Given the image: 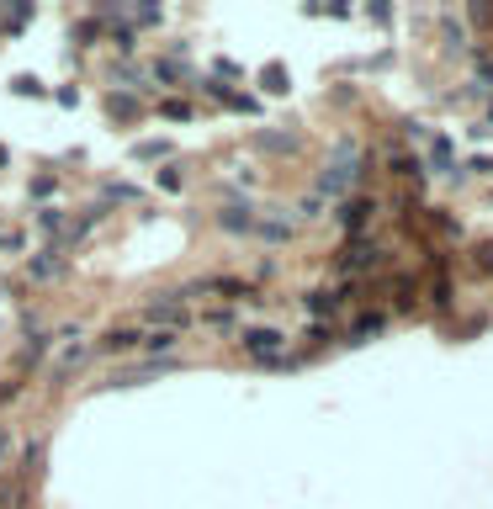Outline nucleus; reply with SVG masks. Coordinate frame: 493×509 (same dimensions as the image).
<instances>
[{
    "label": "nucleus",
    "mask_w": 493,
    "mask_h": 509,
    "mask_svg": "<svg viewBox=\"0 0 493 509\" xmlns=\"http://www.w3.org/2000/svg\"><path fill=\"white\" fill-rule=\"evenodd\" d=\"M244 351H250L255 361L281 366L287 361V334H281V329H250V334H244Z\"/></svg>",
    "instance_id": "1"
},
{
    "label": "nucleus",
    "mask_w": 493,
    "mask_h": 509,
    "mask_svg": "<svg viewBox=\"0 0 493 509\" xmlns=\"http://www.w3.org/2000/svg\"><path fill=\"white\" fill-rule=\"evenodd\" d=\"M85 351H90V345H85V334H80V329H69V334H64V345H59V355H53V376L74 372V366L85 361Z\"/></svg>",
    "instance_id": "2"
},
{
    "label": "nucleus",
    "mask_w": 493,
    "mask_h": 509,
    "mask_svg": "<svg viewBox=\"0 0 493 509\" xmlns=\"http://www.w3.org/2000/svg\"><path fill=\"white\" fill-rule=\"evenodd\" d=\"M181 313H186V297H181V292H159L154 303L144 308V318H159V324H175Z\"/></svg>",
    "instance_id": "3"
},
{
    "label": "nucleus",
    "mask_w": 493,
    "mask_h": 509,
    "mask_svg": "<svg viewBox=\"0 0 493 509\" xmlns=\"http://www.w3.org/2000/svg\"><path fill=\"white\" fill-rule=\"evenodd\" d=\"M260 239H271V244H287L292 239V223H281V218H260V223H250Z\"/></svg>",
    "instance_id": "4"
},
{
    "label": "nucleus",
    "mask_w": 493,
    "mask_h": 509,
    "mask_svg": "<svg viewBox=\"0 0 493 509\" xmlns=\"http://www.w3.org/2000/svg\"><path fill=\"white\" fill-rule=\"evenodd\" d=\"M372 212H377L372 202H345V207H339V223H345V229H366Z\"/></svg>",
    "instance_id": "5"
},
{
    "label": "nucleus",
    "mask_w": 493,
    "mask_h": 509,
    "mask_svg": "<svg viewBox=\"0 0 493 509\" xmlns=\"http://www.w3.org/2000/svg\"><path fill=\"white\" fill-rule=\"evenodd\" d=\"M133 345H144V334H133V329H122V334H107V339H101V351H107V355L133 351Z\"/></svg>",
    "instance_id": "6"
},
{
    "label": "nucleus",
    "mask_w": 493,
    "mask_h": 509,
    "mask_svg": "<svg viewBox=\"0 0 493 509\" xmlns=\"http://www.w3.org/2000/svg\"><path fill=\"white\" fill-rule=\"evenodd\" d=\"M260 85H265V90H271V96H281V90H287V69H281V64H271V69H260Z\"/></svg>",
    "instance_id": "7"
},
{
    "label": "nucleus",
    "mask_w": 493,
    "mask_h": 509,
    "mask_svg": "<svg viewBox=\"0 0 493 509\" xmlns=\"http://www.w3.org/2000/svg\"><path fill=\"white\" fill-rule=\"evenodd\" d=\"M175 339H181L175 329H159V334H149V339H144V351H149V355H165L170 345H175Z\"/></svg>",
    "instance_id": "8"
},
{
    "label": "nucleus",
    "mask_w": 493,
    "mask_h": 509,
    "mask_svg": "<svg viewBox=\"0 0 493 509\" xmlns=\"http://www.w3.org/2000/svg\"><path fill=\"white\" fill-rule=\"evenodd\" d=\"M217 223H223V229H234V233H244V229H250L244 207H229V212H217Z\"/></svg>",
    "instance_id": "9"
},
{
    "label": "nucleus",
    "mask_w": 493,
    "mask_h": 509,
    "mask_svg": "<svg viewBox=\"0 0 493 509\" xmlns=\"http://www.w3.org/2000/svg\"><path fill=\"white\" fill-rule=\"evenodd\" d=\"M308 308H313V313H335V292H313Z\"/></svg>",
    "instance_id": "10"
},
{
    "label": "nucleus",
    "mask_w": 493,
    "mask_h": 509,
    "mask_svg": "<svg viewBox=\"0 0 493 509\" xmlns=\"http://www.w3.org/2000/svg\"><path fill=\"white\" fill-rule=\"evenodd\" d=\"M11 85H16V96H43V85H37V80H32V74H16V80H11Z\"/></svg>",
    "instance_id": "11"
},
{
    "label": "nucleus",
    "mask_w": 493,
    "mask_h": 509,
    "mask_svg": "<svg viewBox=\"0 0 493 509\" xmlns=\"http://www.w3.org/2000/svg\"><path fill=\"white\" fill-rule=\"evenodd\" d=\"M159 186H165V191H175V186H181V175H175V165H165V170H159Z\"/></svg>",
    "instance_id": "12"
},
{
    "label": "nucleus",
    "mask_w": 493,
    "mask_h": 509,
    "mask_svg": "<svg viewBox=\"0 0 493 509\" xmlns=\"http://www.w3.org/2000/svg\"><path fill=\"white\" fill-rule=\"evenodd\" d=\"M11 446H16V440H11V430H0V461L11 456Z\"/></svg>",
    "instance_id": "13"
}]
</instances>
